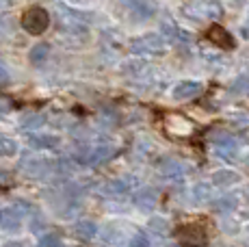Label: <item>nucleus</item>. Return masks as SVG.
<instances>
[{
  "mask_svg": "<svg viewBox=\"0 0 249 247\" xmlns=\"http://www.w3.org/2000/svg\"><path fill=\"white\" fill-rule=\"evenodd\" d=\"M204 85L197 80H182L174 87V98L176 100H193L197 96H202Z\"/></svg>",
  "mask_w": 249,
  "mask_h": 247,
  "instance_id": "39448f33",
  "label": "nucleus"
},
{
  "mask_svg": "<svg viewBox=\"0 0 249 247\" xmlns=\"http://www.w3.org/2000/svg\"><path fill=\"white\" fill-rule=\"evenodd\" d=\"M167 124H169V132H176V135H191V132H193V124L180 115L169 117Z\"/></svg>",
  "mask_w": 249,
  "mask_h": 247,
  "instance_id": "0eeeda50",
  "label": "nucleus"
},
{
  "mask_svg": "<svg viewBox=\"0 0 249 247\" xmlns=\"http://www.w3.org/2000/svg\"><path fill=\"white\" fill-rule=\"evenodd\" d=\"M150 226H152V230H159V232H162L167 228V223L162 221V219H152L150 221Z\"/></svg>",
  "mask_w": 249,
  "mask_h": 247,
  "instance_id": "a211bd4d",
  "label": "nucleus"
},
{
  "mask_svg": "<svg viewBox=\"0 0 249 247\" xmlns=\"http://www.w3.org/2000/svg\"><path fill=\"white\" fill-rule=\"evenodd\" d=\"M186 16L197 18V20H219L223 16V7L217 0H202L197 4L186 7Z\"/></svg>",
  "mask_w": 249,
  "mask_h": 247,
  "instance_id": "f257e3e1",
  "label": "nucleus"
},
{
  "mask_svg": "<svg viewBox=\"0 0 249 247\" xmlns=\"http://www.w3.org/2000/svg\"><path fill=\"white\" fill-rule=\"evenodd\" d=\"M132 52L135 54H160L165 52V41L159 35H145L132 44Z\"/></svg>",
  "mask_w": 249,
  "mask_h": 247,
  "instance_id": "7ed1b4c3",
  "label": "nucleus"
},
{
  "mask_svg": "<svg viewBox=\"0 0 249 247\" xmlns=\"http://www.w3.org/2000/svg\"><path fill=\"white\" fill-rule=\"evenodd\" d=\"M232 91L241 93V96H249V76H238L232 83Z\"/></svg>",
  "mask_w": 249,
  "mask_h": 247,
  "instance_id": "9d476101",
  "label": "nucleus"
},
{
  "mask_svg": "<svg viewBox=\"0 0 249 247\" xmlns=\"http://www.w3.org/2000/svg\"><path fill=\"white\" fill-rule=\"evenodd\" d=\"M46 26H48V13L44 11V9H31V11L24 16V28L26 31H31V33H41V31H46Z\"/></svg>",
  "mask_w": 249,
  "mask_h": 247,
  "instance_id": "20e7f679",
  "label": "nucleus"
},
{
  "mask_svg": "<svg viewBox=\"0 0 249 247\" xmlns=\"http://www.w3.org/2000/svg\"><path fill=\"white\" fill-rule=\"evenodd\" d=\"M128 247H150V241H147L145 234H135L130 239V245Z\"/></svg>",
  "mask_w": 249,
  "mask_h": 247,
  "instance_id": "4468645a",
  "label": "nucleus"
},
{
  "mask_svg": "<svg viewBox=\"0 0 249 247\" xmlns=\"http://www.w3.org/2000/svg\"><path fill=\"white\" fill-rule=\"evenodd\" d=\"M135 202H137L141 208H152V206L156 204V193H154V191H150V189H145V191L137 193Z\"/></svg>",
  "mask_w": 249,
  "mask_h": 247,
  "instance_id": "6e6552de",
  "label": "nucleus"
},
{
  "mask_svg": "<svg viewBox=\"0 0 249 247\" xmlns=\"http://www.w3.org/2000/svg\"><path fill=\"white\" fill-rule=\"evenodd\" d=\"M7 247H24V245H22V243H9Z\"/></svg>",
  "mask_w": 249,
  "mask_h": 247,
  "instance_id": "6ab92c4d",
  "label": "nucleus"
},
{
  "mask_svg": "<svg viewBox=\"0 0 249 247\" xmlns=\"http://www.w3.org/2000/svg\"><path fill=\"white\" fill-rule=\"evenodd\" d=\"M247 160H249V159H247Z\"/></svg>",
  "mask_w": 249,
  "mask_h": 247,
  "instance_id": "4be33fe9",
  "label": "nucleus"
},
{
  "mask_svg": "<svg viewBox=\"0 0 249 247\" xmlns=\"http://www.w3.org/2000/svg\"><path fill=\"white\" fill-rule=\"evenodd\" d=\"M234 206H236V199L234 197H221V202H217L219 211H232Z\"/></svg>",
  "mask_w": 249,
  "mask_h": 247,
  "instance_id": "2eb2a0df",
  "label": "nucleus"
},
{
  "mask_svg": "<svg viewBox=\"0 0 249 247\" xmlns=\"http://www.w3.org/2000/svg\"><path fill=\"white\" fill-rule=\"evenodd\" d=\"M178 239L182 245L186 247H204L208 243V234H206V228L202 226H184L178 230Z\"/></svg>",
  "mask_w": 249,
  "mask_h": 247,
  "instance_id": "f03ea898",
  "label": "nucleus"
},
{
  "mask_svg": "<svg viewBox=\"0 0 249 247\" xmlns=\"http://www.w3.org/2000/svg\"><path fill=\"white\" fill-rule=\"evenodd\" d=\"M213 180L217 184H232V182H236L238 180V176L234 174V172H228V169H223V172H217L213 176Z\"/></svg>",
  "mask_w": 249,
  "mask_h": 247,
  "instance_id": "9b49d317",
  "label": "nucleus"
},
{
  "mask_svg": "<svg viewBox=\"0 0 249 247\" xmlns=\"http://www.w3.org/2000/svg\"><path fill=\"white\" fill-rule=\"evenodd\" d=\"M37 247H61V239L56 234H44V239L39 241Z\"/></svg>",
  "mask_w": 249,
  "mask_h": 247,
  "instance_id": "ddd939ff",
  "label": "nucleus"
},
{
  "mask_svg": "<svg viewBox=\"0 0 249 247\" xmlns=\"http://www.w3.org/2000/svg\"><path fill=\"white\" fill-rule=\"evenodd\" d=\"M128 189L126 182H122V180H115V182H108L107 187H104V193H111V195H117V193H124Z\"/></svg>",
  "mask_w": 249,
  "mask_h": 247,
  "instance_id": "f8f14e48",
  "label": "nucleus"
},
{
  "mask_svg": "<svg viewBox=\"0 0 249 247\" xmlns=\"http://www.w3.org/2000/svg\"><path fill=\"white\" fill-rule=\"evenodd\" d=\"M162 172H165L167 176H180L182 169L178 163H167V167H162Z\"/></svg>",
  "mask_w": 249,
  "mask_h": 247,
  "instance_id": "f3484780",
  "label": "nucleus"
},
{
  "mask_svg": "<svg viewBox=\"0 0 249 247\" xmlns=\"http://www.w3.org/2000/svg\"><path fill=\"white\" fill-rule=\"evenodd\" d=\"M210 44H217L221 48H234V39L228 31H223V26H210L208 33H206Z\"/></svg>",
  "mask_w": 249,
  "mask_h": 247,
  "instance_id": "423d86ee",
  "label": "nucleus"
},
{
  "mask_svg": "<svg viewBox=\"0 0 249 247\" xmlns=\"http://www.w3.org/2000/svg\"><path fill=\"white\" fill-rule=\"evenodd\" d=\"M245 31H249V18H247V24H245Z\"/></svg>",
  "mask_w": 249,
  "mask_h": 247,
  "instance_id": "aec40b11",
  "label": "nucleus"
},
{
  "mask_svg": "<svg viewBox=\"0 0 249 247\" xmlns=\"http://www.w3.org/2000/svg\"><path fill=\"white\" fill-rule=\"evenodd\" d=\"M46 54H48V48H46V46H37V48L31 52V61H35V63H41L39 56H41V59H46Z\"/></svg>",
  "mask_w": 249,
  "mask_h": 247,
  "instance_id": "dca6fc26",
  "label": "nucleus"
},
{
  "mask_svg": "<svg viewBox=\"0 0 249 247\" xmlns=\"http://www.w3.org/2000/svg\"><path fill=\"white\" fill-rule=\"evenodd\" d=\"M2 2H7V0H0V4H2Z\"/></svg>",
  "mask_w": 249,
  "mask_h": 247,
  "instance_id": "412c9836",
  "label": "nucleus"
},
{
  "mask_svg": "<svg viewBox=\"0 0 249 247\" xmlns=\"http://www.w3.org/2000/svg\"><path fill=\"white\" fill-rule=\"evenodd\" d=\"M76 232H78V236H83V239H93L98 228H95V223H91V221H80L78 226H76Z\"/></svg>",
  "mask_w": 249,
  "mask_h": 247,
  "instance_id": "1a4fd4ad",
  "label": "nucleus"
}]
</instances>
